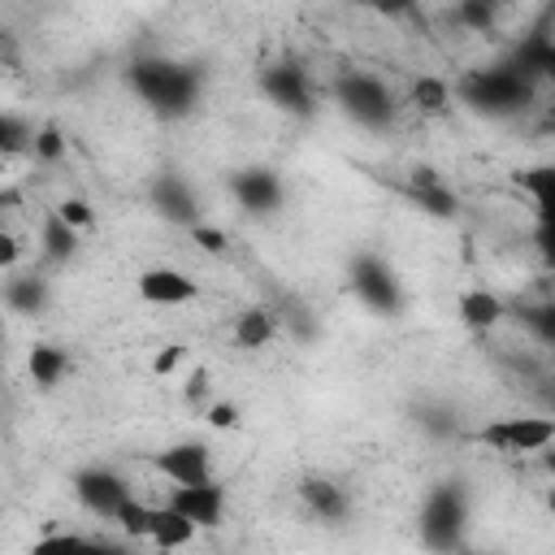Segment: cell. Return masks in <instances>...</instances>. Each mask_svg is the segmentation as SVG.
Listing matches in <instances>:
<instances>
[{
    "instance_id": "6da1fadb",
    "label": "cell",
    "mask_w": 555,
    "mask_h": 555,
    "mask_svg": "<svg viewBox=\"0 0 555 555\" xmlns=\"http://www.w3.org/2000/svg\"><path fill=\"white\" fill-rule=\"evenodd\" d=\"M130 87L139 91V100L152 113L182 117V113H191V104L199 95V74L178 65V61H134L130 65Z\"/></svg>"
},
{
    "instance_id": "7a4b0ae2",
    "label": "cell",
    "mask_w": 555,
    "mask_h": 555,
    "mask_svg": "<svg viewBox=\"0 0 555 555\" xmlns=\"http://www.w3.org/2000/svg\"><path fill=\"white\" fill-rule=\"evenodd\" d=\"M529 69L520 65H499V69H477L464 78V100L481 113H516L529 95Z\"/></svg>"
},
{
    "instance_id": "3957f363",
    "label": "cell",
    "mask_w": 555,
    "mask_h": 555,
    "mask_svg": "<svg viewBox=\"0 0 555 555\" xmlns=\"http://www.w3.org/2000/svg\"><path fill=\"white\" fill-rule=\"evenodd\" d=\"M477 442L499 451V455H529L546 451L555 442V421L551 416H499L477 429Z\"/></svg>"
},
{
    "instance_id": "277c9868",
    "label": "cell",
    "mask_w": 555,
    "mask_h": 555,
    "mask_svg": "<svg viewBox=\"0 0 555 555\" xmlns=\"http://www.w3.org/2000/svg\"><path fill=\"white\" fill-rule=\"evenodd\" d=\"M338 104L347 108V117H356L360 126H390L395 117V95L377 74H343L338 78Z\"/></svg>"
},
{
    "instance_id": "5b68a950",
    "label": "cell",
    "mask_w": 555,
    "mask_h": 555,
    "mask_svg": "<svg viewBox=\"0 0 555 555\" xmlns=\"http://www.w3.org/2000/svg\"><path fill=\"white\" fill-rule=\"evenodd\" d=\"M460 529H464V494L455 486H438L429 499H425V512H421V538L425 546H460Z\"/></svg>"
},
{
    "instance_id": "8992f818",
    "label": "cell",
    "mask_w": 555,
    "mask_h": 555,
    "mask_svg": "<svg viewBox=\"0 0 555 555\" xmlns=\"http://www.w3.org/2000/svg\"><path fill=\"white\" fill-rule=\"evenodd\" d=\"M351 291L373 308V312H399L403 308V291L395 269L382 256H356L351 264Z\"/></svg>"
},
{
    "instance_id": "52a82bcc",
    "label": "cell",
    "mask_w": 555,
    "mask_h": 555,
    "mask_svg": "<svg viewBox=\"0 0 555 555\" xmlns=\"http://www.w3.org/2000/svg\"><path fill=\"white\" fill-rule=\"evenodd\" d=\"M74 494H78V503H82L91 516L117 520L121 503L130 499V486H126L117 473H108V468H82V473L74 477Z\"/></svg>"
},
{
    "instance_id": "ba28073f",
    "label": "cell",
    "mask_w": 555,
    "mask_h": 555,
    "mask_svg": "<svg viewBox=\"0 0 555 555\" xmlns=\"http://www.w3.org/2000/svg\"><path fill=\"white\" fill-rule=\"evenodd\" d=\"M139 299L152 304V308H182V304L199 299V282L191 273H182V269L156 264V269L139 273Z\"/></svg>"
},
{
    "instance_id": "9c48e42d",
    "label": "cell",
    "mask_w": 555,
    "mask_h": 555,
    "mask_svg": "<svg viewBox=\"0 0 555 555\" xmlns=\"http://www.w3.org/2000/svg\"><path fill=\"white\" fill-rule=\"evenodd\" d=\"M152 468L169 486H195V481H208L212 477V460H208V447L204 442H173V447H165V451L152 455Z\"/></svg>"
},
{
    "instance_id": "30bf717a",
    "label": "cell",
    "mask_w": 555,
    "mask_h": 555,
    "mask_svg": "<svg viewBox=\"0 0 555 555\" xmlns=\"http://www.w3.org/2000/svg\"><path fill=\"white\" fill-rule=\"evenodd\" d=\"M169 507L182 512L195 529H212V525H221V516H225V490H221L212 477H208V481H195V486H173Z\"/></svg>"
},
{
    "instance_id": "8fae6325",
    "label": "cell",
    "mask_w": 555,
    "mask_h": 555,
    "mask_svg": "<svg viewBox=\"0 0 555 555\" xmlns=\"http://www.w3.org/2000/svg\"><path fill=\"white\" fill-rule=\"evenodd\" d=\"M260 87H264V95L282 113H295V117L312 113V87H308V74L299 65H273V69H264L260 74Z\"/></svg>"
},
{
    "instance_id": "7c38bea8",
    "label": "cell",
    "mask_w": 555,
    "mask_h": 555,
    "mask_svg": "<svg viewBox=\"0 0 555 555\" xmlns=\"http://www.w3.org/2000/svg\"><path fill=\"white\" fill-rule=\"evenodd\" d=\"M152 208L173 221V225H195L199 221V204H195V191L178 178V173H160L156 186H152Z\"/></svg>"
},
{
    "instance_id": "4fadbf2b",
    "label": "cell",
    "mask_w": 555,
    "mask_h": 555,
    "mask_svg": "<svg viewBox=\"0 0 555 555\" xmlns=\"http://www.w3.org/2000/svg\"><path fill=\"white\" fill-rule=\"evenodd\" d=\"M234 195L247 212L264 217L282 204V178L273 169H243V173H234Z\"/></svg>"
},
{
    "instance_id": "5bb4252c",
    "label": "cell",
    "mask_w": 555,
    "mask_h": 555,
    "mask_svg": "<svg viewBox=\"0 0 555 555\" xmlns=\"http://www.w3.org/2000/svg\"><path fill=\"white\" fill-rule=\"evenodd\" d=\"M191 538H195V525H191L182 512H173L169 503H165V507H147V529H143V542L173 551V546H186Z\"/></svg>"
},
{
    "instance_id": "9a60e30c",
    "label": "cell",
    "mask_w": 555,
    "mask_h": 555,
    "mask_svg": "<svg viewBox=\"0 0 555 555\" xmlns=\"http://www.w3.org/2000/svg\"><path fill=\"white\" fill-rule=\"evenodd\" d=\"M299 499L312 507V516H321V520H343L347 516V490L343 486H334V481H325V477H308L304 486H299Z\"/></svg>"
},
{
    "instance_id": "2e32d148",
    "label": "cell",
    "mask_w": 555,
    "mask_h": 555,
    "mask_svg": "<svg viewBox=\"0 0 555 555\" xmlns=\"http://www.w3.org/2000/svg\"><path fill=\"white\" fill-rule=\"evenodd\" d=\"M460 321L468 325V330H494L499 321H503V299L494 295V291H464L460 295Z\"/></svg>"
},
{
    "instance_id": "e0dca14e",
    "label": "cell",
    "mask_w": 555,
    "mask_h": 555,
    "mask_svg": "<svg viewBox=\"0 0 555 555\" xmlns=\"http://www.w3.org/2000/svg\"><path fill=\"white\" fill-rule=\"evenodd\" d=\"M412 199H416L425 212H434V217H451V212H455V195L438 182L434 169H416V173H412Z\"/></svg>"
},
{
    "instance_id": "ac0fdd59",
    "label": "cell",
    "mask_w": 555,
    "mask_h": 555,
    "mask_svg": "<svg viewBox=\"0 0 555 555\" xmlns=\"http://www.w3.org/2000/svg\"><path fill=\"white\" fill-rule=\"evenodd\" d=\"M4 304L13 308V312H39L43 304H48V286H43V278H35V273H17V278H9L4 282Z\"/></svg>"
},
{
    "instance_id": "d6986e66",
    "label": "cell",
    "mask_w": 555,
    "mask_h": 555,
    "mask_svg": "<svg viewBox=\"0 0 555 555\" xmlns=\"http://www.w3.org/2000/svg\"><path fill=\"white\" fill-rule=\"evenodd\" d=\"M273 334H278V317H273L269 308H247V312L238 317V325H234V338H238V347H247V351L269 347Z\"/></svg>"
},
{
    "instance_id": "ffe728a7",
    "label": "cell",
    "mask_w": 555,
    "mask_h": 555,
    "mask_svg": "<svg viewBox=\"0 0 555 555\" xmlns=\"http://www.w3.org/2000/svg\"><path fill=\"white\" fill-rule=\"evenodd\" d=\"M74 251H78V230L69 221H61V212H48V221H43V256L52 264H65V260H74Z\"/></svg>"
},
{
    "instance_id": "44dd1931",
    "label": "cell",
    "mask_w": 555,
    "mask_h": 555,
    "mask_svg": "<svg viewBox=\"0 0 555 555\" xmlns=\"http://www.w3.org/2000/svg\"><path fill=\"white\" fill-rule=\"evenodd\" d=\"M65 373H69V356H65L61 347H52V343H35V347H30V377H35L43 390H52Z\"/></svg>"
},
{
    "instance_id": "7402d4cb",
    "label": "cell",
    "mask_w": 555,
    "mask_h": 555,
    "mask_svg": "<svg viewBox=\"0 0 555 555\" xmlns=\"http://www.w3.org/2000/svg\"><path fill=\"white\" fill-rule=\"evenodd\" d=\"M412 104H416L421 113H442V108L451 104V91H447L442 78H416V82H412Z\"/></svg>"
},
{
    "instance_id": "603a6c76",
    "label": "cell",
    "mask_w": 555,
    "mask_h": 555,
    "mask_svg": "<svg viewBox=\"0 0 555 555\" xmlns=\"http://www.w3.org/2000/svg\"><path fill=\"white\" fill-rule=\"evenodd\" d=\"M460 22L468 26V30H490L494 26V17H499V0H460Z\"/></svg>"
},
{
    "instance_id": "cb8c5ba5",
    "label": "cell",
    "mask_w": 555,
    "mask_h": 555,
    "mask_svg": "<svg viewBox=\"0 0 555 555\" xmlns=\"http://www.w3.org/2000/svg\"><path fill=\"white\" fill-rule=\"evenodd\" d=\"M520 182H529V191H533V199H538V212H542V221H546V217H551V169L538 165V169L520 173Z\"/></svg>"
},
{
    "instance_id": "d4e9b609",
    "label": "cell",
    "mask_w": 555,
    "mask_h": 555,
    "mask_svg": "<svg viewBox=\"0 0 555 555\" xmlns=\"http://www.w3.org/2000/svg\"><path fill=\"white\" fill-rule=\"evenodd\" d=\"M56 212H61V221H69L74 230H87V225H91V208H87V199H61Z\"/></svg>"
},
{
    "instance_id": "484cf974",
    "label": "cell",
    "mask_w": 555,
    "mask_h": 555,
    "mask_svg": "<svg viewBox=\"0 0 555 555\" xmlns=\"http://www.w3.org/2000/svg\"><path fill=\"white\" fill-rule=\"evenodd\" d=\"M182 360H186V347H182V343H169V347H165V351L152 360V373H156V377H169V373H173Z\"/></svg>"
},
{
    "instance_id": "4316f807",
    "label": "cell",
    "mask_w": 555,
    "mask_h": 555,
    "mask_svg": "<svg viewBox=\"0 0 555 555\" xmlns=\"http://www.w3.org/2000/svg\"><path fill=\"white\" fill-rule=\"evenodd\" d=\"M17 260H22V243L9 230H0V273H13Z\"/></svg>"
},
{
    "instance_id": "83f0119b",
    "label": "cell",
    "mask_w": 555,
    "mask_h": 555,
    "mask_svg": "<svg viewBox=\"0 0 555 555\" xmlns=\"http://www.w3.org/2000/svg\"><path fill=\"white\" fill-rule=\"evenodd\" d=\"M204 412H208V425H212V429H230V425L238 421V412H234V403H208Z\"/></svg>"
},
{
    "instance_id": "f1b7e54d",
    "label": "cell",
    "mask_w": 555,
    "mask_h": 555,
    "mask_svg": "<svg viewBox=\"0 0 555 555\" xmlns=\"http://www.w3.org/2000/svg\"><path fill=\"white\" fill-rule=\"evenodd\" d=\"M191 230H195V243H199V247H208V251H225V234H221V230L199 225V221H195Z\"/></svg>"
},
{
    "instance_id": "f546056e",
    "label": "cell",
    "mask_w": 555,
    "mask_h": 555,
    "mask_svg": "<svg viewBox=\"0 0 555 555\" xmlns=\"http://www.w3.org/2000/svg\"><path fill=\"white\" fill-rule=\"evenodd\" d=\"M35 152H39V156H48V160H52V156H61V134H56L52 126H48V130H39V139H35Z\"/></svg>"
},
{
    "instance_id": "4dcf8cb0",
    "label": "cell",
    "mask_w": 555,
    "mask_h": 555,
    "mask_svg": "<svg viewBox=\"0 0 555 555\" xmlns=\"http://www.w3.org/2000/svg\"><path fill=\"white\" fill-rule=\"evenodd\" d=\"M13 143H22V126H17L13 117H0V156H4Z\"/></svg>"
},
{
    "instance_id": "1f68e13d",
    "label": "cell",
    "mask_w": 555,
    "mask_h": 555,
    "mask_svg": "<svg viewBox=\"0 0 555 555\" xmlns=\"http://www.w3.org/2000/svg\"><path fill=\"white\" fill-rule=\"evenodd\" d=\"M204 390H208V373H204V369H195V373H191V386H186V399H195V403H199V399H204Z\"/></svg>"
},
{
    "instance_id": "d6a6232c",
    "label": "cell",
    "mask_w": 555,
    "mask_h": 555,
    "mask_svg": "<svg viewBox=\"0 0 555 555\" xmlns=\"http://www.w3.org/2000/svg\"><path fill=\"white\" fill-rule=\"evenodd\" d=\"M369 4H377L382 13H403V9H412V0H369Z\"/></svg>"
},
{
    "instance_id": "836d02e7",
    "label": "cell",
    "mask_w": 555,
    "mask_h": 555,
    "mask_svg": "<svg viewBox=\"0 0 555 555\" xmlns=\"http://www.w3.org/2000/svg\"><path fill=\"white\" fill-rule=\"evenodd\" d=\"M4 204H9V195H4V191H0V208H4Z\"/></svg>"
}]
</instances>
